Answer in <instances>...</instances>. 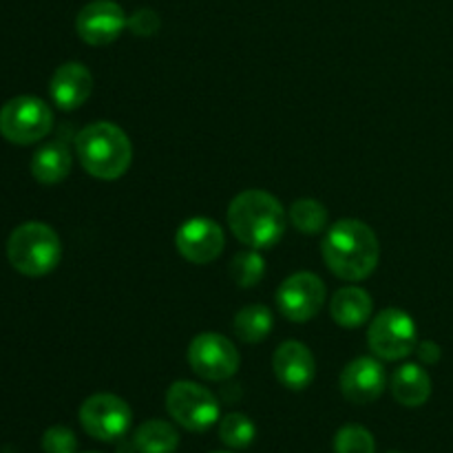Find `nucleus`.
Wrapping results in <instances>:
<instances>
[{
	"label": "nucleus",
	"instance_id": "nucleus-1",
	"mask_svg": "<svg viewBox=\"0 0 453 453\" xmlns=\"http://www.w3.org/2000/svg\"><path fill=\"white\" fill-rule=\"evenodd\" d=\"M321 255L332 274L343 281H363L379 265V237L365 221L341 219L327 228Z\"/></svg>",
	"mask_w": 453,
	"mask_h": 453
},
{
	"label": "nucleus",
	"instance_id": "nucleus-2",
	"mask_svg": "<svg viewBox=\"0 0 453 453\" xmlns=\"http://www.w3.org/2000/svg\"><path fill=\"white\" fill-rule=\"evenodd\" d=\"M226 219L237 242L255 250L273 248L286 233V212L281 202L259 188L239 193L230 202Z\"/></svg>",
	"mask_w": 453,
	"mask_h": 453
},
{
	"label": "nucleus",
	"instance_id": "nucleus-3",
	"mask_svg": "<svg viewBox=\"0 0 453 453\" xmlns=\"http://www.w3.org/2000/svg\"><path fill=\"white\" fill-rule=\"evenodd\" d=\"M75 155L96 180L113 181L128 171L133 146L127 133L113 122H93L75 137Z\"/></svg>",
	"mask_w": 453,
	"mask_h": 453
},
{
	"label": "nucleus",
	"instance_id": "nucleus-4",
	"mask_svg": "<svg viewBox=\"0 0 453 453\" xmlns=\"http://www.w3.org/2000/svg\"><path fill=\"white\" fill-rule=\"evenodd\" d=\"M7 259L12 268L25 277H44L60 264V237L51 226L42 224V221H25L9 234Z\"/></svg>",
	"mask_w": 453,
	"mask_h": 453
},
{
	"label": "nucleus",
	"instance_id": "nucleus-5",
	"mask_svg": "<svg viewBox=\"0 0 453 453\" xmlns=\"http://www.w3.org/2000/svg\"><path fill=\"white\" fill-rule=\"evenodd\" d=\"M53 127V113L47 102L34 96H18L0 109V135L18 146L44 140Z\"/></svg>",
	"mask_w": 453,
	"mask_h": 453
},
{
	"label": "nucleus",
	"instance_id": "nucleus-6",
	"mask_svg": "<svg viewBox=\"0 0 453 453\" xmlns=\"http://www.w3.org/2000/svg\"><path fill=\"white\" fill-rule=\"evenodd\" d=\"M166 410L180 427L197 434L208 432L221 414L215 394L193 380H177L168 388Z\"/></svg>",
	"mask_w": 453,
	"mask_h": 453
},
{
	"label": "nucleus",
	"instance_id": "nucleus-7",
	"mask_svg": "<svg viewBox=\"0 0 453 453\" xmlns=\"http://www.w3.org/2000/svg\"><path fill=\"white\" fill-rule=\"evenodd\" d=\"M367 345L380 361H403L418 345L414 319L405 310H383L372 319L370 330H367Z\"/></svg>",
	"mask_w": 453,
	"mask_h": 453
},
{
	"label": "nucleus",
	"instance_id": "nucleus-8",
	"mask_svg": "<svg viewBox=\"0 0 453 453\" xmlns=\"http://www.w3.org/2000/svg\"><path fill=\"white\" fill-rule=\"evenodd\" d=\"M188 365L203 380H228L242 365V354L233 341L217 332H202L188 345Z\"/></svg>",
	"mask_w": 453,
	"mask_h": 453
},
{
	"label": "nucleus",
	"instance_id": "nucleus-9",
	"mask_svg": "<svg viewBox=\"0 0 453 453\" xmlns=\"http://www.w3.org/2000/svg\"><path fill=\"white\" fill-rule=\"evenodd\" d=\"M133 423V411L124 398L115 394H93L80 407V425L91 438L115 442L127 436Z\"/></svg>",
	"mask_w": 453,
	"mask_h": 453
},
{
	"label": "nucleus",
	"instance_id": "nucleus-10",
	"mask_svg": "<svg viewBox=\"0 0 453 453\" xmlns=\"http://www.w3.org/2000/svg\"><path fill=\"white\" fill-rule=\"evenodd\" d=\"M326 283L312 273H295L279 286L277 305L292 323H308L326 303Z\"/></svg>",
	"mask_w": 453,
	"mask_h": 453
},
{
	"label": "nucleus",
	"instance_id": "nucleus-11",
	"mask_svg": "<svg viewBox=\"0 0 453 453\" xmlns=\"http://www.w3.org/2000/svg\"><path fill=\"white\" fill-rule=\"evenodd\" d=\"M224 228L215 219H208V217H190L175 233L177 252L190 264H211L224 252Z\"/></svg>",
	"mask_w": 453,
	"mask_h": 453
},
{
	"label": "nucleus",
	"instance_id": "nucleus-12",
	"mask_svg": "<svg viewBox=\"0 0 453 453\" xmlns=\"http://www.w3.org/2000/svg\"><path fill=\"white\" fill-rule=\"evenodd\" d=\"M127 13L122 4L115 0H93L80 9L75 18V31L80 40L91 47H104L118 40L122 31L127 29Z\"/></svg>",
	"mask_w": 453,
	"mask_h": 453
},
{
	"label": "nucleus",
	"instance_id": "nucleus-13",
	"mask_svg": "<svg viewBox=\"0 0 453 453\" xmlns=\"http://www.w3.org/2000/svg\"><path fill=\"white\" fill-rule=\"evenodd\" d=\"M388 388L383 363L372 357H358L341 372V392L354 405H370L379 401Z\"/></svg>",
	"mask_w": 453,
	"mask_h": 453
},
{
	"label": "nucleus",
	"instance_id": "nucleus-14",
	"mask_svg": "<svg viewBox=\"0 0 453 453\" xmlns=\"http://www.w3.org/2000/svg\"><path fill=\"white\" fill-rule=\"evenodd\" d=\"M273 370L279 383L292 392H303L317 376V361L301 341H286L273 357Z\"/></svg>",
	"mask_w": 453,
	"mask_h": 453
},
{
	"label": "nucleus",
	"instance_id": "nucleus-15",
	"mask_svg": "<svg viewBox=\"0 0 453 453\" xmlns=\"http://www.w3.org/2000/svg\"><path fill=\"white\" fill-rule=\"evenodd\" d=\"M93 75L82 62H65L58 66L49 82V96L58 109L75 111L91 97Z\"/></svg>",
	"mask_w": 453,
	"mask_h": 453
},
{
	"label": "nucleus",
	"instance_id": "nucleus-16",
	"mask_svg": "<svg viewBox=\"0 0 453 453\" xmlns=\"http://www.w3.org/2000/svg\"><path fill=\"white\" fill-rule=\"evenodd\" d=\"M372 308L374 303H372L370 292L357 286L341 288L330 301V317L341 327H361L363 323L370 321Z\"/></svg>",
	"mask_w": 453,
	"mask_h": 453
},
{
	"label": "nucleus",
	"instance_id": "nucleus-17",
	"mask_svg": "<svg viewBox=\"0 0 453 453\" xmlns=\"http://www.w3.org/2000/svg\"><path fill=\"white\" fill-rule=\"evenodd\" d=\"M392 396L403 407H420L432 396V379L416 363H405L392 376Z\"/></svg>",
	"mask_w": 453,
	"mask_h": 453
},
{
	"label": "nucleus",
	"instance_id": "nucleus-18",
	"mask_svg": "<svg viewBox=\"0 0 453 453\" xmlns=\"http://www.w3.org/2000/svg\"><path fill=\"white\" fill-rule=\"evenodd\" d=\"M71 173V150L65 142H51L38 149L31 157V175L44 186L60 184Z\"/></svg>",
	"mask_w": 453,
	"mask_h": 453
},
{
	"label": "nucleus",
	"instance_id": "nucleus-19",
	"mask_svg": "<svg viewBox=\"0 0 453 453\" xmlns=\"http://www.w3.org/2000/svg\"><path fill=\"white\" fill-rule=\"evenodd\" d=\"M180 434L166 420H146L133 434V447L137 453H175Z\"/></svg>",
	"mask_w": 453,
	"mask_h": 453
},
{
	"label": "nucleus",
	"instance_id": "nucleus-20",
	"mask_svg": "<svg viewBox=\"0 0 453 453\" xmlns=\"http://www.w3.org/2000/svg\"><path fill=\"white\" fill-rule=\"evenodd\" d=\"M234 334L243 343H261L270 336L274 327V317L265 305H246L234 314Z\"/></svg>",
	"mask_w": 453,
	"mask_h": 453
},
{
	"label": "nucleus",
	"instance_id": "nucleus-21",
	"mask_svg": "<svg viewBox=\"0 0 453 453\" xmlns=\"http://www.w3.org/2000/svg\"><path fill=\"white\" fill-rule=\"evenodd\" d=\"M290 224L303 234H319L327 228V208L317 199H296L290 206Z\"/></svg>",
	"mask_w": 453,
	"mask_h": 453
},
{
	"label": "nucleus",
	"instance_id": "nucleus-22",
	"mask_svg": "<svg viewBox=\"0 0 453 453\" xmlns=\"http://www.w3.org/2000/svg\"><path fill=\"white\" fill-rule=\"evenodd\" d=\"M265 261L259 250L248 248V250L237 252L230 261V277L239 288H255L264 279Z\"/></svg>",
	"mask_w": 453,
	"mask_h": 453
},
{
	"label": "nucleus",
	"instance_id": "nucleus-23",
	"mask_svg": "<svg viewBox=\"0 0 453 453\" xmlns=\"http://www.w3.org/2000/svg\"><path fill=\"white\" fill-rule=\"evenodd\" d=\"M219 438L230 449H248L257 438V427L246 414H228L219 423Z\"/></svg>",
	"mask_w": 453,
	"mask_h": 453
},
{
	"label": "nucleus",
	"instance_id": "nucleus-24",
	"mask_svg": "<svg viewBox=\"0 0 453 453\" xmlns=\"http://www.w3.org/2000/svg\"><path fill=\"white\" fill-rule=\"evenodd\" d=\"M376 442L363 425H343L334 436V453H374Z\"/></svg>",
	"mask_w": 453,
	"mask_h": 453
},
{
	"label": "nucleus",
	"instance_id": "nucleus-25",
	"mask_svg": "<svg viewBox=\"0 0 453 453\" xmlns=\"http://www.w3.org/2000/svg\"><path fill=\"white\" fill-rule=\"evenodd\" d=\"M44 453H75L78 449V438L65 425H53L42 434Z\"/></svg>",
	"mask_w": 453,
	"mask_h": 453
},
{
	"label": "nucleus",
	"instance_id": "nucleus-26",
	"mask_svg": "<svg viewBox=\"0 0 453 453\" xmlns=\"http://www.w3.org/2000/svg\"><path fill=\"white\" fill-rule=\"evenodd\" d=\"M127 29H131L135 35L149 38V35L157 34L159 31V16L153 9H137L127 22Z\"/></svg>",
	"mask_w": 453,
	"mask_h": 453
},
{
	"label": "nucleus",
	"instance_id": "nucleus-27",
	"mask_svg": "<svg viewBox=\"0 0 453 453\" xmlns=\"http://www.w3.org/2000/svg\"><path fill=\"white\" fill-rule=\"evenodd\" d=\"M416 357L425 363V365H436L442 357V349L441 345L434 343V341H423V343L416 345Z\"/></svg>",
	"mask_w": 453,
	"mask_h": 453
},
{
	"label": "nucleus",
	"instance_id": "nucleus-28",
	"mask_svg": "<svg viewBox=\"0 0 453 453\" xmlns=\"http://www.w3.org/2000/svg\"><path fill=\"white\" fill-rule=\"evenodd\" d=\"M217 453H228V451H217Z\"/></svg>",
	"mask_w": 453,
	"mask_h": 453
},
{
	"label": "nucleus",
	"instance_id": "nucleus-29",
	"mask_svg": "<svg viewBox=\"0 0 453 453\" xmlns=\"http://www.w3.org/2000/svg\"><path fill=\"white\" fill-rule=\"evenodd\" d=\"M87 453H96V451H87Z\"/></svg>",
	"mask_w": 453,
	"mask_h": 453
},
{
	"label": "nucleus",
	"instance_id": "nucleus-30",
	"mask_svg": "<svg viewBox=\"0 0 453 453\" xmlns=\"http://www.w3.org/2000/svg\"><path fill=\"white\" fill-rule=\"evenodd\" d=\"M392 453H398V451H392Z\"/></svg>",
	"mask_w": 453,
	"mask_h": 453
}]
</instances>
